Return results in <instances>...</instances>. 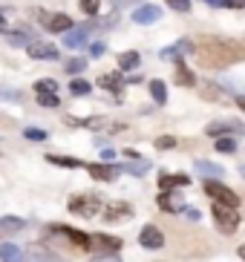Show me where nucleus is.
<instances>
[{"label":"nucleus","instance_id":"473e14b6","mask_svg":"<svg viewBox=\"0 0 245 262\" xmlns=\"http://www.w3.org/2000/svg\"><path fill=\"white\" fill-rule=\"evenodd\" d=\"M23 136L32 141H44L46 139V130H40V127H29V130H23Z\"/></svg>","mask_w":245,"mask_h":262},{"label":"nucleus","instance_id":"2f4dec72","mask_svg":"<svg viewBox=\"0 0 245 262\" xmlns=\"http://www.w3.org/2000/svg\"><path fill=\"white\" fill-rule=\"evenodd\" d=\"M98 6H101V0H81V9H84V15H98Z\"/></svg>","mask_w":245,"mask_h":262},{"label":"nucleus","instance_id":"f3484780","mask_svg":"<svg viewBox=\"0 0 245 262\" xmlns=\"http://www.w3.org/2000/svg\"><path fill=\"white\" fill-rule=\"evenodd\" d=\"M58 233H64L67 239H72L78 248H84V251H90V233H81V231H75V228H55Z\"/></svg>","mask_w":245,"mask_h":262},{"label":"nucleus","instance_id":"20e7f679","mask_svg":"<svg viewBox=\"0 0 245 262\" xmlns=\"http://www.w3.org/2000/svg\"><path fill=\"white\" fill-rule=\"evenodd\" d=\"M26 52L35 61H55L58 58V47L55 43H46V40H29L26 43Z\"/></svg>","mask_w":245,"mask_h":262},{"label":"nucleus","instance_id":"393cba45","mask_svg":"<svg viewBox=\"0 0 245 262\" xmlns=\"http://www.w3.org/2000/svg\"><path fill=\"white\" fill-rule=\"evenodd\" d=\"M69 93H72V95H90L92 93V84H90V81H84V78H72V81H69Z\"/></svg>","mask_w":245,"mask_h":262},{"label":"nucleus","instance_id":"2eb2a0df","mask_svg":"<svg viewBox=\"0 0 245 262\" xmlns=\"http://www.w3.org/2000/svg\"><path fill=\"white\" fill-rule=\"evenodd\" d=\"M87 170H90V176L98 179V182H110V179H115V173H118V167H113V164H87Z\"/></svg>","mask_w":245,"mask_h":262},{"label":"nucleus","instance_id":"39448f33","mask_svg":"<svg viewBox=\"0 0 245 262\" xmlns=\"http://www.w3.org/2000/svg\"><path fill=\"white\" fill-rule=\"evenodd\" d=\"M138 245L147 248V251H159V248L165 245V233H161L156 225H145L141 233H138Z\"/></svg>","mask_w":245,"mask_h":262},{"label":"nucleus","instance_id":"f257e3e1","mask_svg":"<svg viewBox=\"0 0 245 262\" xmlns=\"http://www.w3.org/2000/svg\"><path fill=\"white\" fill-rule=\"evenodd\" d=\"M101 210H104V205H101V196H95V193H81V196H72L69 199V213H75V216L92 219Z\"/></svg>","mask_w":245,"mask_h":262},{"label":"nucleus","instance_id":"aec40b11","mask_svg":"<svg viewBox=\"0 0 245 262\" xmlns=\"http://www.w3.org/2000/svg\"><path fill=\"white\" fill-rule=\"evenodd\" d=\"M0 259H3V262H23V251H21V245H12V242L0 245Z\"/></svg>","mask_w":245,"mask_h":262},{"label":"nucleus","instance_id":"cd10ccee","mask_svg":"<svg viewBox=\"0 0 245 262\" xmlns=\"http://www.w3.org/2000/svg\"><path fill=\"white\" fill-rule=\"evenodd\" d=\"M216 153H225V156L237 153V141L231 139V136H225V139H216Z\"/></svg>","mask_w":245,"mask_h":262},{"label":"nucleus","instance_id":"58836bf2","mask_svg":"<svg viewBox=\"0 0 245 262\" xmlns=\"http://www.w3.org/2000/svg\"><path fill=\"white\" fill-rule=\"evenodd\" d=\"M101 159H104V162H113V159H115V150H104V153H101Z\"/></svg>","mask_w":245,"mask_h":262},{"label":"nucleus","instance_id":"f03ea898","mask_svg":"<svg viewBox=\"0 0 245 262\" xmlns=\"http://www.w3.org/2000/svg\"><path fill=\"white\" fill-rule=\"evenodd\" d=\"M211 216H214L216 228H219L222 233H234V231L239 228V213H237V208H225V205H216V202H214Z\"/></svg>","mask_w":245,"mask_h":262},{"label":"nucleus","instance_id":"4be33fe9","mask_svg":"<svg viewBox=\"0 0 245 262\" xmlns=\"http://www.w3.org/2000/svg\"><path fill=\"white\" fill-rule=\"evenodd\" d=\"M115 167H118V173H133V176H141V173H147V170H150V162L136 159V162H130V164H115Z\"/></svg>","mask_w":245,"mask_h":262},{"label":"nucleus","instance_id":"a211bd4d","mask_svg":"<svg viewBox=\"0 0 245 262\" xmlns=\"http://www.w3.org/2000/svg\"><path fill=\"white\" fill-rule=\"evenodd\" d=\"M23 219H17V216H3L0 219V236H12V233L23 231Z\"/></svg>","mask_w":245,"mask_h":262},{"label":"nucleus","instance_id":"7ed1b4c3","mask_svg":"<svg viewBox=\"0 0 245 262\" xmlns=\"http://www.w3.org/2000/svg\"><path fill=\"white\" fill-rule=\"evenodd\" d=\"M205 193L216 205H225V208H237L239 205V196L228 185H222V182H205Z\"/></svg>","mask_w":245,"mask_h":262},{"label":"nucleus","instance_id":"0eeeda50","mask_svg":"<svg viewBox=\"0 0 245 262\" xmlns=\"http://www.w3.org/2000/svg\"><path fill=\"white\" fill-rule=\"evenodd\" d=\"M90 248H101L104 254H118L121 239H118V236H107V233H92V236H90Z\"/></svg>","mask_w":245,"mask_h":262},{"label":"nucleus","instance_id":"ea45409f","mask_svg":"<svg viewBox=\"0 0 245 262\" xmlns=\"http://www.w3.org/2000/svg\"><path fill=\"white\" fill-rule=\"evenodd\" d=\"M92 55L98 58V55H104V43H92Z\"/></svg>","mask_w":245,"mask_h":262},{"label":"nucleus","instance_id":"37998d69","mask_svg":"<svg viewBox=\"0 0 245 262\" xmlns=\"http://www.w3.org/2000/svg\"><path fill=\"white\" fill-rule=\"evenodd\" d=\"M124 3H133V0H115V6H124Z\"/></svg>","mask_w":245,"mask_h":262},{"label":"nucleus","instance_id":"412c9836","mask_svg":"<svg viewBox=\"0 0 245 262\" xmlns=\"http://www.w3.org/2000/svg\"><path fill=\"white\" fill-rule=\"evenodd\" d=\"M138 61H141V55H138L136 49H130V52H121V55H118V70L130 72V70H136V67H138Z\"/></svg>","mask_w":245,"mask_h":262},{"label":"nucleus","instance_id":"f704fd0d","mask_svg":"<svg viewBox=\"0 0 245 262\" xmlns=\"http://www.w3.org/2000/svg\"><path fill=\"white\" fill-rule=\"evenodd\" d=\"M156 147L159 150H170V147H176V139L173 136H161V139H156Z\"/></svg>","mask_w":245,"mask_h":262},{"label":"nucleus","instance_id":"5701e85b","mask_svg":"<svg viewBox=\"0 0 245 262\" xmlns=\"http://www.w3.org/2000/svg\"><path fill=\"white\" fill-rule=\"evenodd\" d=\"M176 81L182 86H193V84H196V75L185 67V58H182V61H176Z\"/></svg>","mask_w":245,"mask_h":262},{"label":"nucleus","instance_id":"6ab92c4d","mask_svg":"<svg viewBox=\"0 0 245 262\" xmlns=\"http://www.w3.org/2000/svg\"><path fill=\"white\" fill-rule=\"evenodd\" d=\"M121 75L118 72H104V75L98 78V86H104V90H110V93H118L121 90Z\"/></svg>","mask_w":245,"mask_h":262},{"label":"nucleus","instance_id":"1a4fd4ad","mask_svg":"<svg viewBox=\"0 0 245 262\" xmlns=\"http://www.w3.org/2000/svg\"><path fill=\"white\" fill-rule=\"evenodd\" d=\"M159 208L168 210V213H182L185 210V199L173 190H161L159 193Z\"/></svg>","mask_w":245,"mask_h":262},{"label":"nucleus","instance_id":"e433bc0d","mask_svg":"<svg viewBox=\"0 0 245 262\" xmlns=\"http://www.w3.org/2000/svg\"><path fill=\"white\" fill-rule=\"evenodd\" d=\"M92 262H121V259H118L115 254H101V256H95Z\"/></svg>","mask_w":245,"mask_h":262},{"label":"nucleus","instance_id":"c9c22d12","mask_svg":"<svg viewBox=\"0 0 245 262\" xmlns=\"http://www.w3.org/2000/svg\"><path fill=\"white\" fill-rule=\"evenodd\" d=\"M32 262H64V259H58L55 254H40V251H35V254H32Z\"/></svg>","mask_w":245,"mask_h":262},{"label":"nucleus","instance_id":"6e6552de","mask_svg":"<svg viewBox=\"0 0 245 262\" xmlns=\"http://www.w3.org/2000/svg\"><path fill=\"white\" fill-rule=\"evenodd\" d=\"M87 40H90V26H72V29L67 32V38H64V47L81 49V47H87Z\"/></svg>","mask_w":245,"mask_h":262},{"label":"nucleus","instance_id":"4c0bfd02","mask_svg":"<svg viewBox=\"0 0 245 262\" xmlns=\"http://www.w3.org/2000/svg\"><path fill=\"white\" fill-rule=\"evenodd\" d=\"M182 213L188 216V219H193V222H196V219H199V210H196V208H185Z\"/></svg>","mask_w":245,"mask_h":262},{"label":"nucleus","instance_id":"c03bdc74","mask_svg":"<svg viewBox=\"0 0 245 262\" xmlns=\"http://www.w3.org/2000/svg\"><path fill=\"white\" fill-rule=\"evenodd\" d=\"M239 256H242V259H245V245H239Z\"/></svg>","mask_w":245,"mask_h":262},{"label":"nucleus","instance_id":"a18cd8bd","mask_svg":"<svg viewBox=\"0 0 245 262\" xmlns=\"http://www.w3.org/2000/svg\"><path fill=\"white\" fill-rule=\"evenodd\" d=\"M239 176H242V179H245V164H242V167H239Z\"/></svg>","mask_w":245,"mask_h":262},{"label":"nucleus","instance_id":"ddd939ff","mask_svg":"<svg viewBox=\"0 0 245 262\" xmlns=\"http://www.w3.org/2000/svg\"><path fill=\"white\" fill-rule=\"evenodd\" d=\"M193 43L191 40H179V43H173V47H168V49H161V58L165 61H182V55L185 52H193Z\"/></svg>","mask_w":245,"mask_h":262},{"label":"nucleus","instance_id":"b1692460","mask_svg":"<svg viewBox=\"0 0 245 262\" xmlns=\"http://www.w3.org/2000/svg\"><path fill=\"white\" fill-rule=\"evenodd\" d=\"M147 86H150V95H153L156 104H165V101H168V86H165V81L156 78V81H150Z\"/></svg>","mask_w":245,"mask_h":262},{"label":"nucleus","instance_id":"dca6fc26","mask_svg":"<svg viewBox=\"0 0 245 262\" xmlns=\"http://www.w3.org/2000/svg\"><path fill=\"white\" fill-rule=\"evenodd\" d=\"M231 130H242L239 121H214V124H208V136H214V139H225V133H231Z\"/></svg>","mask_w":245,"mask_h":262},{"label":"nucleus","instance_id":"72a5a7b5","mask_svg":"<svg viewBox=\"0 0 245 262\" xmlns=\"http://www.w3.org/2000/svg\"><path fill=\"white\" fill-rule=\"evenodd\" d=\"M29 40H26V35H21V32H12L9 35V47H26Z\"/></svg>","mask_w":245,"mask_h":262},{"label":"nucleus","instance_id":"f8f14e48","mask_svg":"<svg viewBox=\"0 0 245 262\" xmlns=\"http://www.w3.org/2000/svg\"><path fill=\"white\" fill-rule=\"evenodd\" d=\"M101 213H104V219H107V222H118V219H130V216H133V208L127 205V202H115V205L104 208Z\"/></svg>","mask_w":245,"mask_h":262},{"label":"nucleus","instance_id":"9d476101","mask_svg":"<svg viewBox=\"0 0 245 262\" xmlns=\"http://www.w3.org/2000/svg\"><path fill=\"white\" fill-rule=\"evenodd\" d=\"M193 170H196L199 176H205V182H219V176H225L222 164H216V162H205V159H199V162L193 164Z\"/></svg>","mask_w":245,"mask_h":262},{"label":"nucleus","instance_id":"9b49d317","mask_svg":"<svg viewBox=\"0 0 245 262\" xmlns=\"http://www.w3.org/2000/svg\"><path fill=\"white\" fill-rule=\"evenodd\" d=\"M188 185H191V176H185V173H161L159 176V190H173V187Z\"/></svg>","mask_w":245,"mask_h":262},{"label":"nucleus","instance_id":"7c9ffc66","mask_svg":"<svg viewBox=\"0 0 245 262\" xmlns=\"http://www.w3.org/2000/svg\"><path fill=\"white\" fill-rule=\"evenodd\" d=\"M38 104L40 107H61V98H58V95H38Z\"/></svg>","mask_w":245,"mask_h":262},{"label":"nucleus","instance_id":"4468645a","mask_svg":"<svg viewBox=\"0 0 245 262\" xmlns=\"http://www.w3.org/2000/svg\"><path fill=\"white\" fill-rule=\"evenodd\" d=\"M44 24H46V29H49V32H69V29H72V20H69V15H64V12L44 17Z\"/></svg>","mask_w":245,"mask_h":262},{"label":"nucleus","instance_id":"c756f323","mask_svg":"<svg viewBox=\"0 0 245 262\" xmlns=\"http://www.w3.org/2000/svg\"><path fill=\"white\" fill-rule=\"evenodd\" d=\"M165 3H168L170 9H173V12H191V0H165Z\"/></svg>","mask_w":245,"mask_h":262},{"label":"nucleus","instance_id":"c85d7f7f","mask_svg":"<svg viewBox=\"0 0 245 262\" xmlns=\"http://www.w3.org/2000/svg\"><path fill=\"white\" fill-rule=\"evenodd\" d=\"M87 70V61L84 58H72V61L67 63V72L69 75H78V72H84Z\"/></svg>","mask_w":245,"mask_h":262},{"label":"nucleus","instance_id":"79ce46f5","mask_svg":"<svg viewBox=\"0 0 245 262\" xmlns=\"http://www.w3.org/2000/svg\"><path fill=\"white\" fill-rule=\"evenodd\" d=\"M237 107L245 113V95H237Z\"/></svg>","mask_w":245,"mask_h":262},{"label":"nucleus","instance_id":"423d86ee","mask_svg":"<svg viewBox=\"0 0 245 262\" xmlns=\"http://www.w3.org/2000/svg\"><path fill=\"white\" fill-rule=\"evenodd\" d=\"M133 20H136L138 26H150V24H156V20H161V9L153 6V3H141V6H136V12H133Z\"/></svg>","mask_w":245,"mask_h":262},{"label":"nucleus","instance_id":"49530a36","mask_svg":"<svg viewBox=\"0 0 245 262\" xmlns=\"http://www.w3.org/2000/svg\"><path fill=\"white\" fill-rule=\"evenodd\" d=\"M0 26H3V12H0Z\"/></svg>","mask_w":245,"mask_h":262},{"label":"nucleus","instance_id":"a878e982","mask_svg":"<svg viewBox=\"0 0 245 262\" xmlns=\"http://www.w3.org/2000/svg\"><path fill=\"white\" fill-rule=\"evenodd\" d=\"M35 93L38 95H58V84H55L52 78H40L38 84H35Z\"/></svg>","mask_w":245,"mask_h":262},{"label":"nucleus","instance_id":"a19ab883","mask_svg":"<svg viewBox=\"0 0 245 262\" xmlns=\"http://www.w3.org/2000/svg\"><path fill=\"white\" fill-rule=\"evenodd\" d=\"M0 95L3 98H21V93H9V90H0Z\"/></svg>","mask_w":245,"mask_h":262},{"label":"nucleus","instance_id":"bb28decb","mask_svg":"<svg viewBox=\"0 0 245 262\" xmlns=\"http://www.w3.org/2000/svg\"><path fill=\"white\" fill-rule=\"evenodd\" d=\"M46 162H49V164H61V167H84L78 159H67V156H55V153L46 156Z\"/></svg>","mask_w":245,"mask_h":262}]
</instances>
